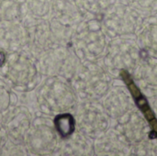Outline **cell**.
<instances>
[{"instance_id": "6da1fadb", "label": "cell", "mask_w": 157, "mask_h": 156, "mask_svg": "<svg viewBox=\"0 0 157 156\" xmlns=\"http://www.w3.org/2000/svg\"><path fill=\"white\" fill-rule=\"evenodd\" d=\"M55 127L62 137L70 136L75 130V120L70 114H62L54 120Z\"/></svg>"}, {"instance_id": "7a4b0ae2", "label": "cell", "mask_w": 157, "mask_h": 156, "mask_svg": "<svg viewBox=\"0 0 157 156\" xmlns=\"http://www.w3.org/2000/svg\"><path fill=\"white\" fill-rule=\"evenodd\" d=\"M5 63V54L0 51V66H2Z\"/></svg>"}]
</instances>
